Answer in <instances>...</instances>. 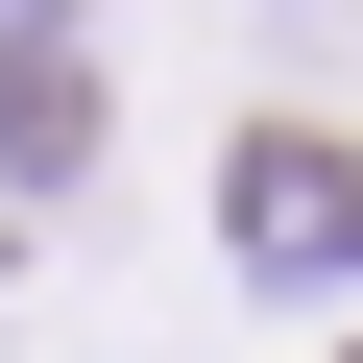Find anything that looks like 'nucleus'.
I'll return each mask as SVG.
<instances>
[{"label":"nucleus","instance_id":"obj_1","mask_svg":"<svg viewBox=\"0 0 363 363\" xmlns=\"http://www.w3.org/2000/svg\"><path fill=\"white\" fill-rule=\"evenodd\" d=\"M73 169H97V73L49 25H0V194H73Z\"/></svg>","mask_w":363,"mask_h":363},{"label":"nucleus","instance_id":"obj_2","mask_svg":"<svg viewBox=\"0 0 363 363\" xmlns=\"http://www.w3.org/2000/svg\"><path fill=\"white\" fill-rule=\"evenodd\" d=\"M242 218H267V242H291V267H315V242H363V169H339V145H291V121H267V145H242Z\"/></svg>","mask_w":363,"mask_h":363}]
</instances>
